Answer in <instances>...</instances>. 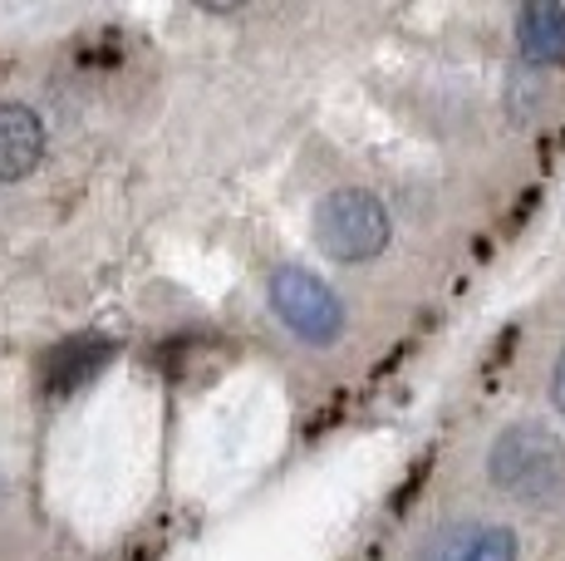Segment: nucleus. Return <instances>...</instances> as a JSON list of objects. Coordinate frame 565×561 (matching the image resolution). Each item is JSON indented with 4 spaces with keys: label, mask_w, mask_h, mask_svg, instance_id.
<instances>
[{
    "label": "nucleus",
    "mask_w": 565,
    "mask_h": 561,
    "mask_svg": "<svg viewBox=\"0 0 565 561\" xmlns=\"http://www.w3.org/2000/svg\"><path fill=\"white\" fill-rule=\"evenodd\" d=\"M487 478L497 493L526 502V507H551L565 498V438L551 424L521 419L507 424L487 448Z\"/></svg>",
    "instance_id": "nucleus-1"
},
{
    "label": "nucleus",
    "mask_w": 565,
    "mask_h": 561,
    "mask_svg": "<svg viewBox=\"0 0 565 561\" xmlns=\"http://www.w3.org/2000/svg\"><path fill=\"white\" fill-rule=\"evenodd\" d=\"M388 236H394L388 208L369 188H334L315 208V246L330 262H374V256H384Z\"/></svg>",
    "instance_id": "nucleus-2"
},
{
    "label": "nucleus",
    "mask_w": 565,
    "mask_h": 561,
    "mask_svg": "<svg viewBox=\"0 0 565 561\" xmlns=\"http://www.w3.org/2000/svg\"><path fill=\"white\" fill-rule=\"evenodd\" d=\"M270 306H276L280 326L296 340L315 345V350H330L344 336V300L310 266H296V262L276 266L270 272Z\"/></svg>",
    "instance_id": "nucleus-3"
},
{
    "label": "nucleus",
    "mask_w": 565,
    "mask_h": 561,
    "mask_svg": "<svg viewBox=\"0 0 565 561\" xmlns=\"http://www.w3.org/2000/svg\"><path fill=\"white\" fill-rule=\"evenodd\" d=\"M45 118L20 99H0V182H20L45 163Z\"/></svg>",
    "instance_id": "nucleus-4"
},
{
    "label": "nucleus",
    "mask_w": 565,
    "mask_h": 561,
    "mask_svg": "<svg viewBox=\"0 0 565 561\" xmlns=\"http://www.w3.org/2000/svg\"><path fill=\"white\" fill-rule=\"evenodd\" d=\"M516 55L526 70H556L565 64V6L531 0L516 10Z\"/></svg>",
    "instance_id": "nucleus-5"
},
{
    "label": "nucleus",
    "mask_w": 565,
    "mask_h": 561,
    "mask_svg": "<svg viewBox=\"0 0 565 561\" xmlns=\"http://www.w3.org/2000/svg\"><path fill=\"white\" fill-rule=\"evenodd\" d=\"M114 360V345L108 340H74V345H60L45 364V390L50 394H74L84 380L104 370Z\"/></svg>",
    "instance_id": "nucleus-6"
},
{
    "label": "nucleus",
    "mask_w": 565,
    "mask_h": 561,
    "mask_svg": "<svg viewBox=\"0 0 565 561\" xmlns=\"http://www.w3.org/2000/svg\"><path fill=\"white\" fill-rule=\"evenodd\" d=\"M477 537H482L477 522H443L438 532L423 542V561H467L477 547Z\"/></svg>",
    "instance_id": "nucleus-7"
},
{
    "label": "nucleus",
    "mask_w": 565,
    "mask_h": 561,
    "mask_svg": "<svg viewBox=\"0 0 565 561\" xmlns=\"http://www.w3.org/2000/svg\"><path fill=\"white\" fill-rule=\"evenodd\" d=\"M541 104H546V84L536 80V70H516L512 84H507V114H512V124H536Z\"/></svg>",
    "instance_id": "nucleus-8"
},
{
    "label": "nucleus",
    "mask_w": 565,
    "mask_h": 561,
    "mask_svg": "<svg viewBox=\"0 0 565 561\" xmlns=\"http://www.w3.org/2000/svg\"><path fill=\"white\" fill-rule=\"evenodd\" d=\"M516 557H521V542L512 527H482V537H477L467 561H516Z\"/></svg>",
    "instance_id": "nucleus-9"
},
{
    "label": "nucleus",
    "mask_w": 565,
    "mask_h": 561,
    "mask_svg": "<svg viewBox=\"0 0 565 561\" xmlns=\"http://www.w3.org/2000/svg\"><path fill=\"white\" fill-rule=\"evenodd\" d=\"M551 404H556L561 419H565V350H561V360H556V374H551Z\"/></svg>",
    "instance_id": "nucleus-10"
}]
</instances>
